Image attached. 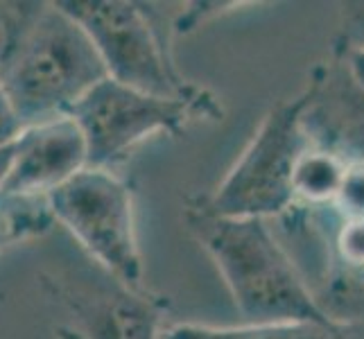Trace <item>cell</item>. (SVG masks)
<instances>
[{"mask_svg": "<svg viewBox=\"0 0 364 339\" xmlns=\"http://www.w3.org/2000/svg\"><path fill=\"white\" fill-rule=\"evenodd\" d=\"M89 168V147L70 116L23 129L0 199H46Z\"/></svg>", "mask_w": 364, "mask_h": 339, "instance_id": "ba28073f", "label": "cell"}, {"mask_svg": "<svg viewBox=\"0 0 364 339\" xmlns=\"http://www.w3.org/2000/svg\"><path fill=\"white\" fill-rule=\"evenodd\" d=\"M346 77L360 93H364V43L344 48Z\"/></svg>", "mask_w": 364, "mask_h": 339, "instance_id": "9a60e30c", "label": "cell"}, {"mask_svg": "<svg viewBox=\"0 0 364 339\" xmlns=\"http://www.w3.org/2000/svg\"><path fill=\"white\" fill-rule=\"evenodd\" d=\"M107 77L89 34L59 0L3 5L0 82L23 129L70 116Z\"/></svg>", "mask_w": 364, "mask_h": 339, "instance_id": "6da1fadb", "label": "cell"}, {"mask_svg": "<svg viewBox=\"0 0 364 339\" xmlns=\"http://www.w3.org/2000/svg\"><path fill=\"white\" fill-rule=\"evenodd\" d=\"M317 95V75L294 97L279 99L262 116L256 134L215 188L202 197L204 204L224 217H279L294 199V170L299 158L315 145L308 129V111Z\"/></svg>", "mask_w": 364, "mask_h": 339, "instance_id": "3957f363", "label": "cell"}, {"mask_svg": "<svg viewBox=\"0 0 364 339\" xmlns=\"http://www.w3.org/2000/svg\"><path fill=\"white\" fill-rule=\"evenodd\" d=\"M59 5L89 34L114 82L161 97L199 91L174 64V25H166L154 5L134 0H59Z\"/></svg>", "mask_w": 364, "mask_h": 339, "instance_id": "277c9868", "label": "cell"}, {"mask_svg": "<svg viewBox=\"0 0 364 339\" xmlns=\"http://www.w3.org/2000/svg\"><path fill=\"white\" fill-rule=\"evenodd\" d=\"M46 202L55 222L73 235L89 260L132 290H147L136 237L134 190L120 174L84 168Z\"/></svg>", "mask_w": 364, "mask_h": 339, "instance_id": "8992f818", "label": "cell"}, {"mask_svg": "<svg viewBox=\"0 0 364 339\" xmlns=\"http://www.w3.org/2000/svg\"><path fill=\"white\" fill-rule=\"evenodd\" d=\"M16 141H11L7 145H0V188H3L7 174L11 170V161H14V154H16Z\"/></svg>", "mask_w": 364, "mask_h": 339, "instance_id": "2e32d148", "label": "cell"}, {"mask_svg": "<svg viewBox=\"0 0 364 339\" xmlns=\"http://www.w3.org/2000/svg\"><path fill=\"white\" fill-rule=\"evenodd\" d=\"M186 229L215 262L245 323L326 321L333 315L312 294L292 258L260 217H224L202 197L188 199Z\"/></svg>", "mask_w": 364, "mask_h": 339, "instance_id": "7a4b0ae2", "label": "cell"}, {"mask_svg": "<svg viewBox=\"0 0 364 339\" xmlns=\"http://www.w3.org/2000/svg\"><path fill=\"white\" fill-rule=\"evenodd\" d=\"M348 158H344L340 152L331 147L312 145L308 152L299 158L294 170V199L296 204L308 206H333V202L340 195V188L344 183Z\"/></svg>", "mask_w": 364, "mask_h": 339, "instance_id": "30bf717a", "label": "cell"}, {"mask_svg": "<svg viewBox=\"0 0 364 339\" xmlns=\"http://www.w3.org/2000/svg\"><path fill=\"white\" fill-rule=\"evenodd\" d=\"M43 283L73 317V325L59 330L61 339H161L166 333L163 301L147 290H132L107 271L102 281L46 276Z\"/></svg>", "mask_w": 364, "mask_h": 339, "instance_id": "52a82bcc", "label": "cell"}, {"mask_svg": "<svg viewBox=\"0 0 364 339\" xmlns=\"http://www.w3.org/2000/svg\"><path fill=\"white\" fill-rule=\"evenodd\" d=\"M335 251L346 267L364 271V222H342L335 237Z\"/></svg>", "mask_w": 364, "mask_h": 339, "instance_id": "4fadbf2b", "label": "cell"}, {"mask_svg": "<svg viewBox=\"0 0 364 339\" xmlns=\"http://www.w3.org/2000/svg\"><path fill=\"white\" fill-rule=\"evenodd\" d=\"M46 199H0V254L53 229Z\"/></svg>", "mask_w": 364, "mask_h": 339, "instance_id": "8fae6325", "label": "cell"}, {"mask_svg": "<svg viewBox=\"0 0 364 339\" xmlns=\"http://www.w3.org/2000/svg\"><path fill=\"white\" fill-rule=\"evenodd\" d=\"M21 131H23V124L14 113V109H11V102L3 89V82H0V145L16 141Z\"/></svg>", "mask_w": 364, "mask_h": 339, "instance_id": "5bb4252c", "label": "cell"}, {"mask_svg": "<svg viewBox=\"0 0 364 339\" xmlns=\"http://www.w3.org/2000/svg\"><path fill=\"white\" fill-rule=\"evenodd\" d=\"M218 97L206 89L186 97H161L111 77L100 82L73 107L89 147V168L114 170L134 147L159 134L179 136L195 120H222Z\"/></svg>", "mask_w": 364, "mask_h": 339, "instance_id": "5b68a950", "label": "cell"}, {"mask_svg": "<svg viewBox=\"0 0 364 339\" xmlns=\"http://www.w3.org/2000/svg\"><path fill=\"white\" fill-rule=\"evenodd\" d=\"M161 339H364V319L331 317L326 321H276L256 325L177 323Z\"/></svg>", "mask_w": 364, "mask_h": 339, "instance_id": "9c48e42d", "label": "cell"}, {"mask_svg": "<svg viewBox=\"0 0 364 339\" xmlns=\"http://www.w3.org/2000/svg\"><path fill=\"white\" fill-rule=\"evenodd\" d=\"M340 222H364V161H350L340 195L333 202Z\"/></svg>", "mask_w": 364, "mask_h": 339, "instance_id": "7c38bea8", "label": "cell"}]
</instances>
